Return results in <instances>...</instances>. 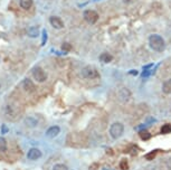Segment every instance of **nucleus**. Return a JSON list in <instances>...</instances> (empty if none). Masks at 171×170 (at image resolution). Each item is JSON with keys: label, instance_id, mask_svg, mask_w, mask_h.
<instances>
[{"label": "nucleus", "instance_id": "nucleus-3", "mask_svg": "<svg viewBox=\"0 0 171 170\" xmlns=\"http://www.w3.org/2000/svg\"><path fill=\"white\" fill-rule=\"evenodd\" d=\"M81 74H82V76L84 78H89V80H93V78L99 77V73L93 66H85V67H83L82 71H81Z\"/></svg>", "mask_w": 171, "mask_h": 170}, {"label": "nucleus", "instance_id": "nucleus-9", "mask_svg": "<svg viewBox=\"0 0 171 170\" xmlns=\"http://www.w3.org/2000/svg\"><path fill=\"white\" fill-rule=\"evenodd\" d=\"M49 23H51V25L55 29H62V28L64 27L63 20L59 17H56V16H51V17L49 18Z\"/></svg>", "mask_w": 171, "mask_h": 170}, {"label": "nucleus", "instance_id": "nucleus-18", "mask_svg": "<svg viewBox=\"0 0 171 170\" xmlns=\"http://www.w3.org/2000/svg\"><path fill=\"white\" fill-rule=\"evenodd\" d=\"M140 137H141V139L145 141V140H149L151 138V133L149 131H145V130H143V131L140 132Z\"/></svg>", "mask_w": 171, "mask_h": 170}, {"label": "nucleus", "instance_id": "nucleus-13", "mask_svg": "<svg viewBox=\"0 0 171 170\" xmlns=\"http://www.w3.org/2000/svg\"><path fill=\"white\" fill-rule=\"evenodd\" d=\"M113 59V56L109 53H102L99 55V62L102 63H110Z\"/></svg>", "mask_w": 171, "mask_h": 170}, {"label": "nucleus", "instance_id": "nucleus-23", "mask_svg": "<svg viewBox=\"0 0 171 170\" xmlns=\"http://www.w3.org/2000/svg\"><path fill=\"white\" fill-rule=\"evenodd\" d=\"M43 43H41V45L44 46L45 44H46V42H47V31H46V29H43Z\"/></svg>", "mask_w": 171, "mask_h": 170}, {"label": "nucleus", "instance_id": "nucleus-10", "mask_svg": "<svg viewBox=\"0 0 171 170\" xmlns=\"http://www.w3.org/2000/svg\"><path fill=\"white\" fill-rule=\"evenodd\" d=\"M41 151L39 149H37V148H33V149H30L29 151H28V153H27V158L29 160H38L39 158L41 157Z\"/></svg>", "mask_w": 171, "mask_h": 170}, {"label": "nucleus", "instance_id": "nucleus-6", "mask_svg": "<svg viewBox=\"0 0 171 170\" xmlns=\"http://www.w3.org/2000/svg\"><path fill=\"white\" fill-rule=\"evenodd\" d=\"M84 19H85L89 24L93 25L95 24L96 21L99 20V14L96 12V11L94 10H91V9H89V10H85L84 11Z\"/></svg>", "mask_w": 171, "mask_h": 170}, {"label": "nucleus", "instance_id": "nucleus-12", "mask_svg": "<svg viewBox=\"0 0 171 170\" xmlns=\"http://www.w3.org/2000/svg\"><path fill=\"white\" fill-rule=\"evenodd\" d=\"M24 123L27 125L28 128H35V127L38 124V121L34 118V116H31L30 115V116H27V118L25 119Z\"/></svg>", "mask_w": 171, "mask_h": 170}, {"label": "nucleus", "instance_id": "nucleus-4", "mask_svg": "<svg viewBox=\"0 0 171 170\" xmlns=\"http://www.w3.org/2000/svg\"><path fill=\"white\" fill-rule=\"evenodd\" d=\"M31 75L34 77V80L39 82V83L45 82V81L47 80V74H46V72L41 67H39V66H36V67H34L31 70Z\"/></svg>", "mask_w": 171, "mask_h": 170}, {"label": "nucleus", "instance_id": "nucleus-17", "mask_svg": "<svg viewBox=\"0 0 171 170\" xmlns=\"http://www.w3.org/2000/svg\"><path fill=\"white\" fill-rule=\"evenodd\" d=\"M7 150V141L2 137H0V152H5Z\"/></svg>", "mask_w": 171, "mask_h": 170}, {"label": "nucleus", "instance_id": "nucleus-5", "mask_svg": "<svg viewBox=\"0 0 171 170\" xmlns=\"http://www.w3.org/2000/svg\"><path fill=\"white\" fill-rule=\"evenodd\" d=\"M5 115L6 116H8V118L10 119H15L17 118V113H19V112L17 111V108H16V105H15V102H9V103H7V104H5Z\"/></svg>", "mask_w": 171, "mask_h": 170}, {"label": "nucleus", "instance_id": "nucleus-20", "mask_svg": "<svg viewBox=\"0 0 171 170\" xmlns=\"http://www.w3.org/2000/svg\"><path fill=\"white\" fill-rule=\"evenodd\" d=\"M120 168L122 170H127L129 169V162H127V159H123L122 161L120 162Z\"/></svg>", "mask_w": 171, "mask_h": 170}, {"label": "nucleus", "instance_id": "nucleus-14", "mask_svg": "<svg viewBox=\"0 0 171 170\" xmlns=\"http://www.w3.org/2000/svg\"><path fill=\"white\" fill-rule=\"evenodd\" d=\"M162 92L164 94H171V78L167 80L162 84Z\"/></svg>", "mask_w": 171, "mask_h": 170}, {"label": "nucleus", "instance_id": "nucleus-16", "mask_svg": "<svg viewBox=\"0 0 171 170\" xmlns=\"http://www.w3.org/2000/svg\"><path fill=\"white\" fill-rule=\"evenodd\" d=\"M27 34L29 37H37L38 35H39V31H38V29L36 27H30V28H28V31H27Z\"/></svg>", "mask_w": 171, "mask_h": 170}, {"label": "nucleus", "instance_id": "nucleus-8", "mask_svg": "<svg viewBox=\"0 0 171 170\" xmlns=\"http://www.w3.org/2000/svg\"><path fill=\"white\" fill-rule=\"evenodd\" d=\"M131 92L130 90H127V88H125V87H123V88H121L120 91H119V99H120V101H122V102H124V103H127V102H129V100L131 99Z\"/></svg>", "mask_w": 171, "mask_h": 170}, {"label": "nucleus", "instance_id": "nucleus-30", "mask_svg": "<svg viewBox=\"0 0 171 170\" xmlns=\"http://www.w3.org/2000/svg\"><path fill=\"white\" fill-rule=\"evenodd\" d=\"M104 170H105V169H104Z\"/></svg>", "mask_w": 171, "mask_h": 170}, {"label": "nucleus", "instance_id": "nucleus-29", "mask_svg": "<svg viewBox=\"0 0 171 170\" xmlns=\"http://www.w3.org/2000/svg\"><path fill=\"white\" fill-rule=\"evenodd\" d=\"M123 1H124V2H127V4H129L131 0H123Z\"/></svg>", "mask_w": 171, "mask_h": 170}, {"label": "nucleus", "instance_id": "nucleus-22", "mask_svg": "<svg viewBox=\"0 0 171 170\" xmlns=\"http://www.w3.org/2000/svg\"><path fill=\"white\" fill-rule=\"evenodd\" d=\"M157 153H158V150H153V151H151V152L148 153L147 156H145V158H147L148 160H152L154 157H155V154H157Z\"/></svg>", "mask_w": 171, "mask_h": 170}, {"label": "nucleus", "instance_id": "nucleus-1", "mask_svg": "<svg viewBox=\"0 0 171 170\" xmlns=\"http://www.w3.org/2000/svg\"><path fill=\"white\" fill-rule=\"evenodd\" d=\"M149 45L154 52L161 53L163 52L164 48H166V43H164V39L161 37L160 35H157V34H153L149 37Z\"/></svg>", "mask_w": 171, "mask_h": 170}, {"label": "nucleus", "instance_id": "nucleus-24", "mask_svg": "<svg viewBox=\"0 0 171 170\" xmlns=\"http://www.w3.org/2000/svg\"><path fill=\"white\" fill-rule=\"evenodd\" d=\"M62 49H64L65 52H69V50L72 49V46L69 45L68 43H64V44L62 45Z\"/></svg>", "mask_w": 171, "mask_h": 170}, {"label": "nucleus", "instance_id": "nucleus-27", "mask_svg": "<svg viewBox=\"0 0 171 170\" xmlns=\"http://www.w3.org/2000/svg\"><path fill=\"white\" fill-rule=\"evenodd\" d=\"M6 132H8V128L6 127V125H2V130H1V133H6Z\"/></svg>", "mask_w": 171, "mask_h": 170}, {"label": "nucleus", "instance_id": "nucleus-7", "mask_svg": "<svg viewBox=\"0 0 171 170\" xmlns=\"http://www.w3.org/2000/svg\"><path fill=\"white\" fill-rule=\"evenodd\" d=\"M23 88L26 93L28 94H33L36 91V87H35V84L33 83V81L29 80V78H25L23 81Z\"/></svg>", "mask_w": 171, "mask_h": 170}, {"label": "nucleus", "instance_id": "nucleus-15", "mask_svg": "<svg viewBox=\"0 0 171 170\" xmlns=\"http://www.w3.org/2000/svg\"><path fill=\"white\" fill-rule=\"evenodd\" d=\"M19 5H20V7L23 9L28 10L33 6V0H19Z\"/></svg>", "mask_w": 171, "mask_h": 170}, {"label": "nucleus", "instance_id": "nucleus-28", "mask_svg": "<svg viewBox=\"0 0 171 170\" xmlns=\"http://www.w3.org/2000/svg\"><path fill=\"white\" fill-rule=\"evenodd\" d=\"M129 74H133V75H137L138 72H137V71H130V72H129Z\"/></svg>", "mask_w": 171, "mask_h": 170}, {"label": "nucleus", "instance_id": "nucleus-25", "mask_svg": "<svg viewBox=\"0 0 171 170\" xmlns=\"http://www.w3.org/2000/svg\"><path fill=\"white\" fill-rule=\"evenodd\" d=\"M164 165H166L168 170H171V157L170 158H168V159L164 161Z\"/></svg>", "mask_w": 171, "mask_h": 170}, {"label": "nucleus", "instance_id": "nucleus-11", "mask_svg": "<svg viewBox=\"0 0 171 170\" xmlns=\"http://www.w3.org/2000/svg\"><path fill=\"white\" fill-rule=\"evenodd\" d=\"M59 132H61V128L57 127V125H53L51 128H48V130L46 131V137L47 138H55V137H57L59 134Z\"/></svg>", "mask_w": 171, "mask_h": 170}, {"label": "nucleus", "instance_id": "nucleus-2", "mask_svg": "<svg viewBox=\"0 0 171 170\" xmlns=\"http://www.w3.org/2000/svg\"><path fill=\"white\" fill-rule=\"evenodd\" d=\"M123 132H124V127L122 123L115 122V123H113V124L110 127V135H111L112 139H114V140L119 139L121 135L123 134Z\"/></svg>", "mask_w": 171, "mask_h": 170}, {"label": "nucleus", "instance_id": "nucleus-26", "mask_svg": "<svg viewBox=\"0 0 171 170\" xmlns=\"http://www.w3.org/2000/svg\"><path fill=\"white\" fill-rule=\"evenodd\" d=\"M150 74H151L150 71H143L141 75H142V77H148V76H150Z\"/></svg>", "mask_w": 171, "mask_h": 170}, {"label": "nucleus", "instance_id": "nucleus-19", "mask_svg": "<svg viewBox=\"0 0 171 170\" xmlns=\"http://www.w3.org/2000/svg\"><path fill=\"white\" fill-rule=\"evenodd\" d=\"M53 170H68V168L65 165H63V163H56L53 167Z\"/></svg>", "mask_w": 171, "mask_h": 170}, {"label": "nucleus", "instance_id": "nucleus-21", "mask_svg": "<svg viewBox=\"0 0 171 170\" xmlns=\"http://www.w3.org/2000/svg\"><path fill=\"white\" fill-rule=\"evenodd\" d=\"M171 132V125L166 124L161 128V133H170Z\"/></svg>", "mask_w": 171, "mask_h": 170}]
</instances>
